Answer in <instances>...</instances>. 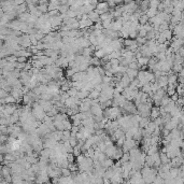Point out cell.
<instances>
[{"label":"cell","mask_w":184,"mask_h":184,"mask_svg":"<svg viewBox=\"0 0 184 184\" xmlns=\"http://www.w3.org/2000/svg\"><path fill=\"white\" fill-rule=\"evenodd\" d=\"M49 23L51 24L52 30H59V28L63 24V18L60 16V14L55 15V16H50Z\"/></svg>","instance_id":"obj_1"},{"label":"cell","mask_w":184,"mask_h":184,"mask_svg":"<svg viewBox=\"0 0 184 184\" xmlns=\"http://www.w3.org/2000/svg\"><path fill=\"white\" fill-rule=\"evenodd\" d=\"M137 9H139V5H138V2H136L135 0H130L129 2L124 5V13L132 14Z\"/></svg>","instance_id":"obj_2"},{"label":"cell","mask_w":184,"mask_h":184,"mask_svg":"<svg viewBox=\"0 0 184 184\" xmlns=\"http://www.w3.org/2000/svg\"><path fill=\"white\" fill-rule=\"evenodd\" d=\"M155 82L157 83L158 87H161V88H166L167 85H168V78H167V76H161L157 78Z\"/></svg>","instance_id":"obj_3"},{"label":"cell","mask_w":184,"mask_h":184,"mask_svg":"<svg viewBox=\"0 0 184 184\" xmlns=\"http://www.w3.org/2000/svg\"><path fill=\"white\" fill-rule=\"evenodd\" d=\"M38 102H39V104H40L41 107L43 108V110H44L45 112H49L50 110L52 109V107H53V103L51 102L50 100H43V99H39V100H38Z\"/></svg>","instance_id":"obj_4"},{"label":"cell","mask_w":184,"mask_h":184,"mask_svg":"<svg viewBox=\"0 0 184 184\" xmlns=\"http://www.w3.org/2000/svg\"><path fill=\"white\" fill-rule=\"evenodd\" d=\"M58 141H55L54 139L52 138H44L43 140V148H46V149H53L56 147Z\"/></svg>","instance_id":"obj_5"},{"label":"cell","mask_w":184,"mask_h":184,"mask_svg":"<svg viewBox=\"0 0 184 184\" xmlns=\"http://www.w3.org/2000/svg\"><path fill=\"white\" fill-rule=\"evenodd\" d=\"M90 111L92 112L93 115H101L102 112H103V109L100 107V104H99V103H96V104L90 106Z\"/></svg>","instance_id":"obj_6"},{"label":"cell","mask_w":184,"mask_h":184,"mask_svg":"<svg viewBox=\"0 0 184 184\" xmlns=\"http://www.w3.org/2000/svg\"><path fill=\"white\" fill-rule=\"evenodd\" d=\"M94 23L90 21V18H85V19H79V29H84L92 26Z\"/></svg>","instance_id":"obj_7"},{"label":"cell","mask_w":184,"mask_h":184,"mask_svg":"<svg viewBox=\"0 0 184 184\" xmlns=\"http://www.w3.org/2000/svg\"><path fill=\"white\" fill-rule=\"evenodd\" d=\"M87 16H88V18H90L93 23H96V22H99V21H100V18H99V14L96 10H93V11L88 12V13H87Z\"/></svg>","instance_id":"obj_8"},{"label":"cell","mask_w":184,"mask_h":184,"mask_svg":"<svg viewBox=\"0 0 184 184\" xmlns=\"http://www.w3.org/2000/svg\"><path fill=\"white\" fill-rule=\"evenodd\" d=\"M130 81H131V80H130L129 78H128V76H127L126 73H124V74L122 76L121 80L118 81V84H120L121 86H123V87L125 88V87H127V86L129 85Z\"/></svg>","instance_id":"obj_9"},{"label":"cell","mask_w":184,"mask_h":184,"mask_svg":"<svg viewBox=\"0 0 184 184\" xmlns=\"http://www.w3.org/2000/svg\"><path fill=\"white\" fill-rule=\"evenodd\" d=\"M59 5H60V2H59L58 0L49 1V3H48V12H49V11H52V10H58Z\"/></svg>","instance_id":"obj_10"},{"label":"cell","mask_w":184,"mask_h":184,"mask_svg":"<svg viewBox=\"0 0 184 184\" xmlns=\"http://www.w3.org/2000/svg\"><path fill=\"white\" fill-rule=\"evenodd\" d=\"M161 114H159V111H158V107L157 106H154L152 108H151V110H150V120L151 121H153L154 118H156L157 116H159Z\"/></svg>","instance_id":"obj_11"},{"label":"cell","mask_w":184,"mask_h":184,"mask_svg":"<svg viewBox=\"0 0 184 184\" xmlns=\"http://www.w3.org/2000/svg\"><path fill=\"white\" fill-rule=\"evenodd\" d=\"M115 150H116V145L115 144H113V145H110L108 148H106V151H104V154H106V156L107 157H112L114 152H115Z\"/></svg>","instance_id":"obj_12"},{"label":"cell","mask_w":184,"mask_h":184,"mask_svg":"<svg viewBox=\"0 0 184 184\" xmlns=\"http://www.w3.org/2000/svg\"><path fill=\"white\" fill-rule=\"evenodd\" d=\"M167 78H168V85H175L177 87V85H178V82H177L178 76H177V73H172V74L168 76Z\"/></svg>","instance_id":"obj_13"},{"label":"cell","mask_w":184,"mask_h":184,"mask_svg":"<svg viewBox=\"0 0 184 184\" xmlns=\"http://www.w3.org/2000/svg\"><path fill=\"white\" fill-rule=\"evenodd\" d=\"M126 74L128 76L130 80H134L135 78H137V74H138V70H136V69H129V68H127L126 69Z\"/></svg>","instance_id":"obj_14"},{"label":"cell","mask_w":184,"mask_h":184,"mask_svg":"<svg viewBox=\"0 0 184 184\" xmlns=\"http://www.w3.org/2000/svg\"><path fill=\"white\" fill-rule=\"evenodd\" d=\"M161 33V36H163L166 40H169L170 41L171 40V38H172V36H173V33H172V30L171 29H166V30H164V31H162V32H159Z\"/></svg>","instance_id":"obj_15"},{"label":"cell","mask_w":184,"mask_h":184,"mask_svg":"<svg viewBox=\"0 0 184 184\" xmlns=\"http://www.w3.org/2000/svg\"><path fill=\"white\" fill-rule=\"evenodd\" d=\"M107 55H108V58H109V60H110V59H112V58H120L122 56V53H121V51L115 50V51H112L111 53H109V54H107Z\"/></svg>","instance_id":"obj_16"},{"label":"cell","mask_w":184,"mask_h":184,"mask_svg":"<svg viewBox=\"0 0 184 184\" xmlns=\"http://www.w3.org/2000/svg\"><path fill=\"white\" fill-rule=\"evenodd\" d=\"M88 93H90V92H87V90H78V93H76V97L78 99L82 100V99H84L85 97H87V96H88Z\"/></svg>","instance_id":"obj_17"},{"label":"cell","mask_w":184,"mask_h":184,"mask_svg":"<svg viewBox=\"0 0 184 184\" xmlns=\"http://www.w3.org/2000/svg\"><path fill=\"white\" fill-rule=\"evenodd\" d=\"M157 13H158V11H157L156 8H149V9L145 11V13L144 14H147L148 17L151 18V17H153V16H155Z\"/></svg>","instance_id":"obj_18"},{"label":"cell","mask_w":184,"mask_h":184,"mask_svg":"<svg viewBox=\"0 0 184 184\" xmlns=\"http://www.w3.org/2000/svg\"><path fill=\"white\" fill-rule=\"evenodd\" d=\"M154 165V161L151 155H145V159H144V166H148V167H153Z\"/></svg>","instance_id":"obj_19"},{"label":"cell","mask_w":184,"mask_h":184,"mask_svg":"<svg viewBox=\"0 0 184 184\" xmlns=\"http://www.w3.org/2000/svg\"><path fill=\"white\" fill-rule=\"evenodd\" d=\"M158 153H159V159H161V163H162V164H166V163L170 162V158L167 156L166 153L164 152H158Z\"/></svg>","instance_id":"obj_20"},{"label":"cell","mask_w":184,"mask_h":184,"mask_svg":"<svg viewBox=\"0 0 184 184\" xmlns=\"http://www.w3.org/2000/svg\"><path fill=\"white\" fill-rule=\"evenodd\" d=\"M3 101H5V104H10V103L16 102V100L14 99V97L12 95H7L5 98H3Z\"/></svg>","instance_id":"obj_21"},{"label":"cell","mask_w":184,"mask_h":184,"mask_svg":"<svg viewBox=\"0 0 184 184\" xmlns=\"http://www.w3.org/2000/svg\"><path fill=\"white\" fill-rule=\"evenodd\" d=\"M99 94H100V92L99 90H95V88H93V90H90V93H88V98H90V99H95V98H98V96H99Z\"/></svg>","instance_id":"obj_22"},{"label":"cell","mask_w":184,"mask_h":184,"mask_svg":"<svg viewBox=\"0 0 184 184\" xmlns=\"http://www.w3.org/2000/svg\"><path fill=\"white\" fill-rule=\"evenodd\" d=\"M138 22H139L140 25H144V24H147V23H149V17L147 14L142 13L141 14V16H140L139 18H138Z\"/></svg>","instance_id":"obj_23"},{"label":"cell","mask_w":184,"mask_h":184,"mask_svg":"<svg viewBox=\"0 0 184 184\" xmlns=\"http://www.w3.org/2000/svg\"><path fill=\"white\" fill-rule=\"evenodd\" d=\"M30 63H31V66L33 68H38V69H41V68L44 67V66H43V64L41 63L39 59H36V60H32V59H31V62H30Z\"/></svg>","instance_id":"obj_24"},{"label":"cell","mask_w":184,"mask_h":184,"mask_svg":"<svg viewBox=\"0 0 184 184\" xmlns=\"http://www.w3.org/2000/svg\"><path fill=\"white\" fill-rule=\"evenodd\" d=\"M94 57H96V58H98V59H101L104 56V52H103V50L102 49H100V50H97V51H95L94 52Z\"/></svg>","instance_id":"obj_25"},{"label":"cell","mask_w":184,"mask_h":184,"mask_svg":"<svg viewBox=\"0 0 184 184\" xmlns=\"http://www.w3.org/2000/svg\"><path fill=\"white\" fill-rule=\"evenodd\" d=\"M69 10V5H60L58 7V12L59 14H65Z\"/></svg>","instance_id":"obj_26"},{"label":"cell","mask_w":184,"mask_h":184,"mask_svg":"<svg viewBox=\"0 0 184 184\" xmlns=\"http://www.w3.org/2000/svg\"><path fill=\"white\" fill-rule=\"evenodd\" d=\"M37 9L40 11L41 13H46L48 12V3H43V5H38Z\"/></svg>","instance_id":"obj_27"},{"label":"cell","mask_w":184,"mask_h":184,"mask_svg":"<svg viewBox=\"0 0 184 184\" xmlns=\"http://www.w3.org/2000/svg\"><path fill=\"white\" fill-rule=\"evenodd\" d=\"M90 65L94 66V67H98V66H100V59L96 58V57H92L90 60Z\"/></svg>","instance_id":"obj_28"},{"label":"cell","mask_w":184,"mask_h":184,"mask_svg":"<svg viewBox=\"0 0 184 184\" xmlns=\"http://www.w3.org/2000/svg\"><path fill=\"white\" fill-rule=\"evenodd\" d=\"M169 101H170V97L166 94L165 96H163V98L161 99V104H159V106H166ZM159 106H158V107H159Z\"/></svg>","instance_id":"obj_29"},{"label":"cell","mask_w":184,"mask_h":184,"mask_svg":"<svg viewBox=\"0 0 184 184\" xmlns=\"http://www.w3.org/2000/svg\"><path fill=\"white\" fill-rule=\"evenodd\" d=\"M127 68H129V69H136V70H139V66H138V63H137V60L130 62V63L127 65Z\"/></svg>","instance_id":"obj_30"},{"label":"cell","mask_w":184,"mask_h":184,"mask_svg":"<svg viewBox=\"0 0 184 184\" xmlns=\"http://www.w3.org/2000/svg\"><path fill=\"white\" fill-rule=\"evenodd\" d=\"M136 42L138 43V45H141V44H144L145 42H147V39H145V37H140V36H137L135 38Z\"/></svg>","instance_id":"obj_31"},{"label":"cell","mask_w":184,"mask_h":184,"mask_svg":"<svg viewBox=\"0 0 184 184\" xmlns=\"http://www.w3.org/2000/svg\"><path fill=\"white\" fill-rule=\"evenodd\" d=\"M76 93H78V90H76V87H73V86L70 87V88L67 90V94L69 95V97H74L76 95Z\"/></svg>","instance_id":"obj_32"},{"label":"cell","mask_w":184,"mask_h":184,"mask_svg":"<svg viewBox=\"0 0 184 184\" xmlns=\"http://www.w3.org/2000/svg\"><path fill=\"white\" fill-rule=\"evenodd\" d=\"M88 40H90V44L94 45V46H96V45L98 44V43H97V39H96V36L92 35V33H90V36H88Z\"/></svg>","instance_id":"obj_33"},{"label":"cell","mask_w":184,"mask_h":184,"mask_svg":"<svg viewBox=\"0 0 184 184\" xmlns=\"http://www.w3.org/2000/svg\"><path fill=\"white\" fill-rule=\"evenodd\" d=\"M52 95L50 93H43V94L40 95V99H43V100H51L52 99Z\"/></svg>","instance_id":"obj_34"},{"label":"cell","mask_w":184,"mask_h":184,"mask_svg":"<svg viewBox=\"0 0 184 184\" xmlns=\"http://www.w3.org/2000/svg\"><path fill=\"white\" fill-rule=\"evenodd\" d=\"M72 154L74 155V156H78V155H80L81 154V148L79 147V145H76V147H73V151H72Z\"/></svg>","instance_id":"obj_35"},{"label":"cell","mask_w":184,"mask_h":184,"mask_svg":"<svg viewBox=\"0 0 184 184\" xmlns=\"http://www.w3.org/2000/svg\"><path fill=\"white\" fill-rule=\"evenodd\" d=\"M69 143L71 144V147L73 148V147H76V144H78V139H76V137H73V136H70V138H69Z\"/></svg>","instance_id":"obj_36"},{"label":"cell","mask_w":184,"mask_h":184,"mask_svg":"<svg viewBox=\"0 0 184 184\" xmlns=\"http://www.w3.org/2000/svg\"><path fill=\"white\" fill-rule=\"evenodd\" d=\"M67 161H68L69 164H70V163H74L76 162V156H74L72 153H68L67 154Z\"/></svg>","instance_id":"obj_37"},{"label":"cell","mask_w":184,"mask_h":184,"mask_svg":"<svg viewBox=\"0 0 184 184\" xmlns=\"http://www.w3.org/2000/svg\"><path fill=\"white\" fill-rule=\"evenodd\" d=\"M153 183H156V184H163L164 183V179H163L161 175H156V177H155V179H154V181H153Z\"/></svg>","instance_id":"obj_38"},{"label":"cell","mask_w":184,"mask_h":184,"mask_svg":"<svg viewBox=\"0 0 184 184\" xmlns=\"http://www.w3.org/2000/svg\"><path fill=\"white\" fill-rule=\"evenodd\" d=\"M66 14H67L68 16H69V17H76V12H74V11H73V10H68L67 12H66Z\"/></svg>","instance_id":"obj_39"},{"label":"cell","mask_w":184,"mask_h":184,"mask_svg":"<svg viewBox=\"0 0 184 184\" xmlns=\"http://www.w3.org/2000/svg\"><path fill=\"white\" fill-rule=\"evenodd\" d=\"M28 60V57H25V56H18L17 59H16V62L18 63H26Z\"/></svg>","instance_id":"obj_40"},{"label":"cell","mask_w":184,"mask_h":184,"mask_svg":"<svg viewBox=\"0 0 184 184\" xmlns=\"http://www.w3.org/2000/svg\"><path fill=\"white\" fill-rule=\"evenodd\" d=\"M7 60L8 62H11V63H14V62H16V59H17V57L15 56V55H12V56H9V57H7Z\"/></svg>","instance_id":"obj_41"},{"label":"cell","mask_w":184,"mask_h":184,"mask_svg":"<svg viewBox=\"0 0 184 184\" xmlns=\"http://www.w3.org/2000/svg\"><path fill=\"white\" fill-rule=\"evenodd\" d=\"M48 13H49L50 16H55V15H58L59 12H58V10H52V11H49Z\"/></svg>","instance_id":"obj_42"},{"label":"cell","mask_w":184,"mask_h":184,"mask_svg":"<svg viewBox=\"0 0 184 184\" xmlns=\"http://www.w3.org/2000/svg\"><path fill=\"white\" fill-rule=\"evenodd\" d=\"M26 0H13V3L15 5H22V3H25Z\"/></svg>","instance_id":"obj_43"},{"label":"cell","mask_w":184,"mask_h":184,"mask_svg":"<svg viewBox=\"0 0 184 184\" xmlns=\"http://www.w3.org/2000/svg\"><path fill=\"white\" fill-rule=\"evenodd\" d=\"M178 98H179V95L177 94V93H175L173 95H171V96H170V99L172 100V101H175V102L178 100Z\"/></svg>","instance_id":"obj_44"},{"label":"cell","mask_w":184,"mask_h":184,"mask_svg":"<svg viewBox=\"0 0 184 184\" xmlns=\"http://www.w3.org/2000/svg\"><path fill=\"white\" fill-rule=\"evenodd\" d=\"M76 1H78V0H68V1H67V5H69V7H70V5H74Z\"/></svg>","instance_id":"obj_45"},{"label":"cell","mask_w":184,"mask_h":184,"mask_svg":"<svg viewBox=\"0 0 184 184\" xmlns=\"http://www.w3.org/2000/svg\"><path fill=\"white\" fill-rule=\"evenodd\" d=\"M5 154H2V153H0V163L3 162V159H5V156H3Z\"/></svg>","instance_id":"obj_46"},{"label":"cell","mask_w":184,"mask_h":184,"mask_svg":"<svg viewBox=\"0 0 184 184\" xmlns=\"http://www.w3.org/2000/svg\"><path fill=\"white\" fill-rule=\"evenodd\" d=\"M48 1H52V0H48Z\"/></svg>","instance_id":"obj_47"}]
</instances>
